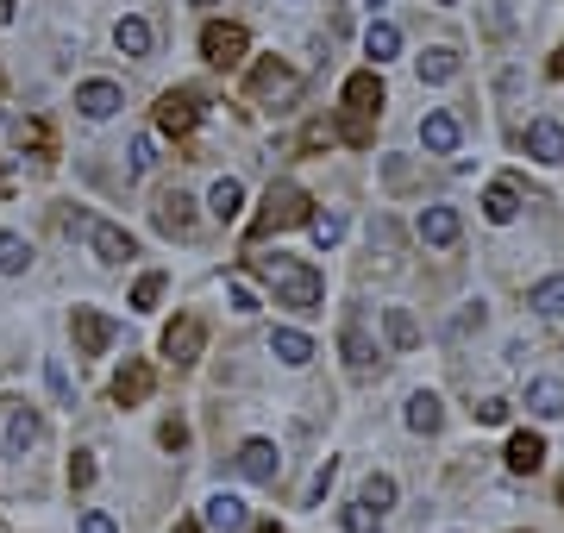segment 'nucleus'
<instances>
[{
    "instance_id": "nucleus-24",
    "label": "nucleus",
    "mask_w": 564,
    "mask_h": 533,
    "mask_svg": "<svg viewBox=\"0 0 564 533\" xmlns=\"http://www.w3.org/2000/svg\"><path fill=\"white\" fill-rule=\"evenodd\" d=\"M408 427L414 433H439L445 427V408H439L433 389H414V396H408Z\"/></svg>"
},
{
    "instance_id": "nucleus-32",
    "label": "nucleus",
    "mask_w": 564,
    "mask_h": 533,
    "mask_svg": "<svg viewBox=\"0 0 564 533\" xmlns=\"http://www.w3.org/2000/svg\"><path fill=\"white\" fill-rule=\"evenodd\" d=\"M364 502L376 508V515H383V508H395V477H389V471H370V477H364Z\"/></svg>"
},
{
    "instance_id": "nucleus-53",
    "label": "nucleus",
    "mask_w": 564,
    "mask_h": 533,
    "mask_svg": "<svg viewBox=\"0 0 564 533\" xmlns=\"http://www.w3.org/2000/svg\"><path fill=\"white\" fill-rule=\"evenodd\" d=\"M433 7H452V0H433Z\"/></svg>"
},
{
    "instance_id": "nucleus-33",
    "label": "nucleus",
    "mask_w": 564,
    "mask_h": 533,
    "mask_svg": "<svg viewBox=\"0 0 564 533\" xmlns=\"http://www.w3.org/2000/svg\"><path fill=\"white\" fill-rule=\"evenodd\" d=\"M157 301H163V270H145V276L132 283V308L145 314V308H157Z\"/></svg>"
},
{
    "instance_id": "nucleus-50",
    "label": "nucleus",
    "mask_w": 564,
    "mask_h": 533,
    "mask_svg": "<svg viewBox=\"0 0 564 533\" xmlns=\"http://www.w3.org/2000/svg\"><path fill=\"white\" fill-rule=\"evenodd\" d=\"M176 533H201V527H195V521H176Z\"/></svg>"
},
{
    "instance_id": "nucleus-26",
    "label": "nucleus",
    "mask_w": 564,
    "mask_h": 533,
    "mask_svg": "<svg viewBox=\"0 0 564 533\" xmlns=\"http://www.w3.org/2000/svg\"><path fill=\"white\" fill-rule=\"evenodd\" d=\"M420 82H452L458 76V51H452V44H433V51H420Z\"/></svg>"
},
{
    "instance_id": "nucleus-34",
    "label": "nucleus",
    "mask_w": 564,
    "mask_h": 533,
    "mask_svg": "<svg viewBox=\"0 0 564 533\" xmlns=\"http://www.w3.org/2000/svg\"><path fill=\"white\" fill-rule=\"evenodd\" d=\"M308 233H314V245H339L345 239V214H308Z\"/></svg>"
},
{
    "instance_id": "nucleus-13",
    "label": "nucleus",
    "mask_w": 564,
    "mask_h": 533,
    "mask_svg": "<svg viewBox=\"0 0 564 533\" xmlns=\"http://www.w3.org/2000/svg\"><path fill=\"white\" fill-rule=\"evenodd\" d=\"M151 364L145 358H126L120 364V377H113V402H120V408H138V402H151Z\"/></svg>"
},
{
    "instance_id": "nucleus-22",
    "label": "nucleus",
    "mask_w": 564,
    "mask_h": 533,
    "mask_svg": "<svg viewBox=\"0 0 564 533\" xmlns=\"http://www.w3.org/2000/svg\"><path fill=\"white\" fill-rule=\"evenodd\" d=\"M113 44H120L126 57H151V19H138V13L113 19Z\"/></svg>"
},
{
    "instance_id": "nucleus-45",
    "label": "nucleus",
    "mask_w": 564,
    "mask_h": 533,
    "mask_svg": "<svg viewBox=\"0 0 564 533\" xmlns=\"http://www.w3.org/2000/svg\"><path fill=\"white\" fill-rule=\"evenodd\" d=\"M157 439H163L170 452H182V446H188V427H182V421H163V433H157Z\"/></svg>"
},
{
    "instance_id": "nucleus-6",
    "label": "nucleus",
    "mask_w": 564,
    "mask_h": 533,
    "mask_svg": "<svg viewBox=\"0 0 564 533\" xmlns=\"http://www.w3.org/2000/svg\"><path fill=\"white\" fill-rule=\"evenodd\" d=\"M82 233H88V251H94L101 264H126V258H138L132 233H126V226H113V220H88Z\"/></svg>"
},
{
    "instance_id": "nucleus-3",
    "label": "nucleus",
    "mask_w": 564,
    "mask_h": 533,
    "mask_svg": "<svg viewBox=\"0 0 564 533\" xmlns=\"http://www.w3.org/2000/svg\"><path fill=\"white\" fill-rule=\"evenodd\" d=\"M245 51H251L245 26H232V19H207V26H201V57L214 63V69H239Z\"/></svg>"
},
{
    "instance_id": "nucleus-40",
    "label": "nucleus",
    "mask_w": 564,
    "mask_h": 533,
    "mask_svg": "<svg viewBox=\"0 0 564 533\" xmlns=\"http://www.w3.org/2000/svg\"><path fill=\"white\" fill-rule=\"evenodd\" d=\"M226 301H232L239 314H257V295H251V283H245V276H232V283H226Z\"/></svg>"
},
{
    "instance_id": "nucleus-10",
    "label": "nucleus",
    "mask_w": 564,
    "mask_h": 533,
    "mask_svg": "<svg viewBox=\"0 0 564 533\" xmlns=\"http://www.w3.org/2000/svg\"><path fill=\"white\" fill-rule=\"evenodd\" d=\"M239 477L276 483V477H282V452L270 446V439H245V446H239Z\"/></svg>"
},
{
    "instance_id": "nucleus-21",
    "label": "nucleus",
    "mask_w": 564,
    "mask_h": 533,
    "mask_svg": "<svg viewBox=\"0 0 564 533\" xmlns=\"http://www.w3.org/2000/svg\"><path fill=\"white\" fill-rule=\"evenodd\" d=\"M527 408L539 414V421H558L564 414V377H533L527 383Z\"/></svg>"
},
{
    "instance_id": "nucleus-31",
    "label": "nucleus",
    "mask_w": 564,
    "mask_h": 533,
    "mask_svg": "<svg viewBox=\"0 0 564 533\" xmlns=\"http://www.w3.org/2000/svg\"><path fill=\"white\" fill-rule=\"evenodd\" d=\"M26 264H32V245L0 226V276H26Z\"/></svg>"
},
{
    "instance_id": "nucleus-25",
    "label": "nucleus",
    "mask_w": 564,
    "mask_h": 533,
    "mask_svg": "<svg viewBox=\"0 0 564 533\" xmlns=\"http://www.w3.org/2000/svg\"><path fill=\"white\" fill-rule=\"evenodd\" d=\"M251 88H257V95H295V69L270 57V63L251 69Z\"/></svg>"
},
{
    "instance_id": "nucleus-49",
    "label": "nucleus",
    "mask_w": 564,
    "mask_h": 533,
    "mask_svg": "<svg viewBox=\"0 0 564 533\" xmlns=\"http://www.w3.org/2000/svg\"><path fill=\"white\" fill-rule=\"evenodd\" d=\"M552 76H558V82H564V51H558V57H552Z\"/></svg>"
},
{
    "instance_id": "nucleus-28",
    "label": "nucleus",
    "mask_w": 564,
    "mask_h": 533,
    "mask_svg": "<svg viewBox=\"0 0 564 533\" xmlns=\"http://www.w3.org/2000/svg\"><path fill=\"white\" fill-rule=\"evenodd\" d=\"M527 308H533V314H546V320H558V314H564V276H546V283H533V289H527Z\"/></svg>"
},
{
    "instance_id": "nucleus-41",
    "label": "nucleus",
    "mask_w": 564,
    "mask_h": 533,
    "mask_svg": "<svg viewBox=\"0 0 564 533\" xmlns=\"http://www.w3.org/2000/svg\"><path fill=\"white\" fill-rule=\"evenodd\" d=\"M477 327H483V301H470V308H464V314L452 320V339H470Z\"/></svg>"
},
{
    "instance_id": "nucleus-38",
    "label": "nucleus",
    "mask_w": 564,
    "mask_h": 533,
    "mask_svg": "<svg viewBox=\"0 0 564 533\" xmlns=\"http://www.w3.org/2000/svg\"><path fill=\"white\" fill-rule=\"evenodd\" d=\"M151 164H157V138H151V132H138V138H132V176H145Z\"/></svg>"
},
{
    "instance_id": "nucleus-1",
    "label": "nucleus",
    "mask_w": 564,
    "mask_h": 533,
    "mask_svg": "<svg viewBox=\"0 0 564 533\" xmlns=\"http://www.w3.org/2000/svg\"><path fill=\"white\" fill-rule=\"evenodd\" d=\"M251 270L270 283L276 308H289V314H320L326 283H320V270H314V264H301V258H251Z\"/></svg>"
},
{
    "instance_id": "nucleus-37",
    "label": "nucleus",
    "mask_w": 564,
    "mask_h": 533,
    "mask_svg": "<svg viewBox=\"0 0 564 533\" xmlns=\"http://www.w3.org/2000/svg\"><path fill=\"white\" fill-rule=\"evenodd\" d=\"M470 414H477V427H502L508 421V402L502 396H483V402H470Z\"/></svg>"
},
{
    "instance_id": "nucleus-5",
    "label": "nucleus",
    "mask_w": 564,
    "mask_h": 533,
    "mask_svg": "<svg viewBox=\"0 0 564 533\" xmlns=\"http://www.w3.org/2000/svg\"><path fill=\"white\" fill-rule=\"evenodd\" d=\"M201 345H207V327L195 314H176L170 327H163V358H170L176 370H188V364H201Z\"/></svg>"
},
{
    "instance_id": "nucleus-30",
    "label": "nucleus",
    "mask_w": 564,
    "mask_h": 533,
    "mask_svg": "<svg viewBox=\"0 0 564 533\" xmlns=\"http://www.w3.org/2000/svg\"><path fill=\"white\" fill-rule=\"evenodd\" d=\"M383 333H389L395 352H414V345H420V327H414L408 308H389V314H383Z\"/></svg>"
},
{
    "instance_id": "nucleus-47",
    "label": "nucleus",
    "mask_w": 564,
    "mask_h": 533,
    "mask_svg": "<svg viewBox=\"0 0 564 533\" xmlns=\"http://www.w3.org/2000/svg\"><path fill=\"white\" fill-rule=\"evenodd\" d=\"M389 182H395V189H408V182H414V170L402 164V157H389Z\"/></svg>"
},
{
    "instance_id": "nucleus-23",
    "label": "nucleus",
    "mask_w": 564,
    "mask_h": 533,
    "mask_svg": "<svg viewBox=\"0 0 564 533\" xmlns=\"http://www.w3.org/2000/svg\"><path fill=\"white\" fill-rule=\"evenodd\" d=\"M339 352H345V364H351V370H370V364H376V345H370V333H364V320H345Z\"/></svg>"
},
{
    "instance_id": "nucleus-52",
    "label": "nucleus",
    "mask_w": 564,
    "mask_h": 533,
    "mask_svg": "<svg viewBox=\"0 0 564 533\" xmlns=\"http://www.w3.org/2000/svg\"><path fill=\"white\" fill-rule=\"evenodd\" d=\"M370 7H389V0H370Z\"/></svg>"
},
{
    "instance_id": "nucleus-46",
    "label": "nucleus",
    "mask_w": 564,
    "mask_h": 533,
    "mask_svg": "<svg viewBox=\"0 0 564 533\" xmlns=\"http://www.w3.org/2000/svg\"><path fill=\"white\" fill-rule=\"evenodd\" d=\"M82 533H120V527H113L101 508H88V515H82Z\"/></svg>"
},
{
    "instance_id": "nucleus-9",
    "label": "nucleus",
    "mask_w": 564,
    "mask_h": 533,
    "mask_svg": "<svg viewBox=\"0 0 564 533\" xmlns=\"http://www.w3.org/2000/svg\"><path fill=\"white\" fill-rule=\"evenodd\" d=\"M151 220H157L163 239H188V233H195V201H188L182 189H170V195L151 207Z\"/></svg>"
},
{
    "instance_id": "nucleus-48",
    "label": "nucleus",
    "mask_w": 564,
    "mask_h": 533,
    "mask_svg": "<svg viewBox=\"0 0 564 533\" xmlns=\"http://www.w3.org/2000/svg\"><path fill=\"white\" fill-rule=\"evenodd\" d=\"M0 26H13V0H0Z\"/></svg>"
},
{
    "instance_id": "nucleus-36",
    "label": "nucleus",
    "mask_w": 564,
    "mask_h": 533,
    "mask_svg": "<svg viewBox=\"0 0 564 533\" xmlns=\"http://www.w3.org/2000/svg\"><path fill=\"white\" fill-rule=\"evenodd\" d=\"M44 383H51V396H57L63 408H69V402H76V383H69V370H63L57 358H51V364H44Z\"/></svg>"
},
{
    "instance_id": "nucleus-12",
    "label": "nucleus",
    "mask_w": 564,
    "mask_h": 533,
    "mask_svg": "<svg viewBox=\"0 0 564 533\" xmlns=\"http://www.w3.org/2000/svg\"><path fill=\"white\" fill-rule=\"evenodd\" d=\"M420 145H427L433 157H452L458 145H464V126H458V113H427V120H420Z\"/></svg>"
},
{
    "instance_id": "nucleus-16",
    "label": "nucleus",
    "mask_w": 564,
    "mask_h": 533,
    "mask_svg": "<svg viewBox=\"0 0 564 533\" xmlns=\"http://www.w3.org/2000/svg\"><path fill=\"white\" fill-rule=\"evenodd\" d=\"M502 465H508L514 477H533L539 465H546V439H539V433H514L508 452H502Z\"/></svg>"
},
{
    "instance_id": "nucleus-11",
    "label": "nucleus",
    "mask_w": 564,
    "mask_h": 533,
    "mask_svg": "<svg viewBox=\"0 0 564 533\" xmlns=\"http://www.w3.org/2000/svg\"><path fill=\"white\" fill-rule=\"evenodd\" d=\"M120 107H126L120 82H82L76 88V113H82V120H113Z\"/></svg>"
},
{
    "instance_id": "nucleus-7",
    "label": "nucleus",
    "mask_w": 564,
    "mask_h": 533,
    "mask_svg": "<svg viewBox=\"0 0 564 533\" xmlns=\"http://www.w3.org/2000/svg\"><path fill=\"white\" fill-rule=\"evenodd\" d=\"M383 101H389V88H383V76H376V69H358V76L345 82V113H351V120L383 113Z\"/></svg>"
},
{
    "instance_id": "nucleus-44",
    "label": "nucleus",
    "mask_w": 564,
    "mask_h": 533,
    "mask_svg": "<svg viewBox=\"0 0 564 533\" xmlns=\"http://www.w3.org/2000/svg\"><path fill=\"white\" fill-rule=\"evenodd\" d=\"M333 477H339V465H333V458H326V465L314 471V483H308V502H320L326 490H333Z\"/></svg>"
},
{
    "instance_id": "nucleus-4",
    "label": "nucleus",
    "mask_w": 564,
    "mask_h": 533,
    "mask_svg": "<svg viewBox=\"0 0 564 533\" xmlns=\"http://www.w3.org/2000/svg\"><path fill=\"white\" fill-rule=\"evenodd\" d=\"M69 333H76V352L82 358H101L107 345L120 339V320L101 314V308H76V314H69Z\"/></svg>"
},
{
    "instance_id": "nucleus-42",
    "label": "nucleus",
    "mask_w": 564,
    "mask_h": 533,
    "mask_svg": "<svg viewBox=\"0 0 564 533\" xmlns=\"http://www.w3.org/2000/svg\"><path fill=\"white\" fill-rule=\"evenodd\" d=\"M13 132H19V145H51V132H44V120H13Z\"/></svg>"
},
{
    "instance_id": "nucleus-35",
    "label": "nucleus",
    "mask_w": 564,
    "mask_h": 533,
    "mask_svg": "<svg viewBox=\"0 0 564 533\" xmlns=\"http://www.w3.org/2000/svg\"><path fill=\"white\" fill-rule=\"evenodd\" d=\"M339 521H345V533H376V527H383V515H376L370 502H351Z\"/></svg>"
},
{
    "instance_id": "nucleus-15",
    "label": "nucleus",
    "mask_w": 564,
    "mask_h": 533,
    "mask_svg": "<svg viewBox=\"0 0 564 533\" xmlns=\"http://www.w3.org/2000/svg\"><path fill=\"white\" fill-rule=\"evenodd\" d=\"M521 145H527V157H539V164H564V126L558 120H533L521 132Z\"/></svg>"
},
{
    "instance_id": "nucleus-43",
    "label": "nucleus",
    "mask_w": 564,
    "mask_h": 533,
    "mask_svg": "<svg viewBox=\"0 0 564 533\" xmlns=\"http://www.w3.org/2000/svg\"><path fill=\"white\" fill-rule=\"evenodd\" d=\"M333 138H339L333 126H326V120H314L308 132H301V151H326V145H333Z\"/></svg>"
},
{
    "instance_id": "nucleus-17",
    "label": "nucleus",
    "mask_w": 564,
    "mask_h": 533,
    "mask_svg": "<svg viewBox=\"0 0 564 533\" xmlns=\"http://www.w3.org/2000/svg\"><path fill=\"white\" fill-rule=\"evenodd\" d=\"M270 358L289 364V370H301V364H314V339L301 333V327H276L270 333Z\"/></svg>"
},
{
    "instance_id": "nucleus-27",
    "label": "nucleus",
    "mask_w": 564,
    "mask_h": 533,
    "mask_svg": "<svg viewBox=\"0 0 564 533\" xmlns=\"http://www.w3.org/2000/svg\"><path fill=\"white\" fill-rule=\"evenodd\" d=\"M395 51H402V32H395L389 19H370V26H364V57H376V63H389Z\"/></svg>"
},
{
    "instance_id": "nucleus-29",
    "label": "nucleus",
    "mask_w": 564,
    "mask_h": 533,
    "mask_svg": "<svg viewBox=\"0 0 564 533\" xmlns=\"http://www.w3.org/2000/svg\"><path fill=\"white\" fill-rule=\"evenodd\" d=\"M514 214H521V195H514L508 182H496V189L483 195V220H489V226H508Z\"/></svg>"
},
{
    "instance_id": "nucleus-20",
    "label": "nucleus",
    "mask_w": 564,
    "mask_h": 533,
    "mask_svg": "<svg viewBox=\"0 0 564 533\" xmlns=\"http://www.w3.org/2000/svg\"><path fill=\"white\" fill-rule=\"evenodd\" d=\"M251 521V508L239 502V496H232V490H214V496H207V527H220V533H239Z\"/></svg>"
},
{
    "instance_id": "nucleus-19",
    "label": "nucleus",
    "mask_w": 564,
    "mask_h": 533,
    "mask_svg": "<svg viewBox=\"0 0 564 533\" xmlns=\"http://www.w3.org/2000/svg\"><path fill=\"white\" fill-rule=\"evenodd\" d=\"M239 207H245V182H239V176H220L214 189H207V214H214L220 226L239 220Z\"/></svg>"
},
{
    "instance_id": "nucleus-14",
    "label": "nucleus",
    "mask_w": 564,
    "mask_h": 533,
    "mask_svg": "<svg viewBox=\"0 0 564 533\" xmlns=\"http://www.w3.org/2000/svg\"><path fill=\"white\" fill-rule=\"evenodd\" d=\"M195 120H201V95H188V88H170L157 101V132H188Z\"/></svg>"
},
{
    "instance_id": "nucleus-51",
    "label": "nucleus",
    "mask_w": 564,
    "mask_h": 533,
    "mask_svg": "<svg viewBox=\"0 0 564 533\" xmlns=\"http://www.w3.org/2000/svg\"><path fill=\"white\" fill-rule=\"evenodd\" d=\"M188 7H220V0H188Z\"/></svg>"
},
{
    "instance_id": "nucleus-39",
    "label": "nucleus",
    "mask_w": 564,
    "mask_h": 533,
    "mask_svg": "<svg viewBox=\"0 0 564 533\" xmlns=\"http://www.w3.org/2000/svg\"><path fill=\"white\" fill-rule=\"evenodd\" d=\"M94 483V452H76L69 458V490H88Z\"/></svg>"
},
{
    "instance_id": "nucleus-8",
    "label": "nucleus",
    "mask_w": 564,
    "mask_h": 533,
    "mask_svg": "<svg viewBox=\"0 0 564 533\" xmlns=\"http://www.w3.org/2000/svg\"><path fill=\"white\" fill-rule=\"evenodd\" d=\"M414 233L427 239L433 251H452V245H458V233H464V220H458V207H420Z\"/></svg>"
},
{
    "instance_id": "nucleus-18",
    "label": "nucleus",
    "mask_w": 564,
    "mask_h": 533,
    "mask_svg": "<svg viewBox=\"0 0 564 533\" xmlns=\"http://www.w3.org/2000/svg\"><path fill=\"white\" fill-rule=\"evenodd\" d=\"M38 439H44V421H38V408L13 402V408H7V452H32Z\"/></svg>"
},
{
    "instance_id": "nucleus-2",
    "label": "nucleus",
    "mask_w": 564,
    "mask_h": 533,
    "mask_svg": "<svg viewBox=\"0 0 564 533\" xmlns=\"http://www.w3.org/2000/svg\"><path fill=\"white\" fill-rule=\"evenodd\" d=\"M308 214H314L308 189H295V182H270L264 214L251 220V239H270V233H289V226H308Z\"/></svg>"
}]
</instances>
